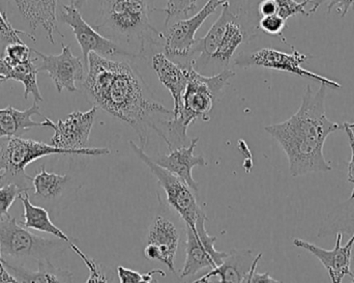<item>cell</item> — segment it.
Segmentation results:
<instances>
[{"instance_id":"b9f144b4","label":"cell","mask_w":354,"mask_h":283,"mask_svg":"<svg viewBox=\"0 0 354 283\" xmlns=\"http://www.w3.org/2000/svg\"><path fill=\"white\" fill-rule=\"evenodd\" d=\"M1 140H2V139L0 138V147H1Z\"/></svg>"},{"instance_id":"4dcf8cb0","label":"cell","mask_w":354,"mask_h":283,"mask_svg":"<svg viewBox=\"0 0 354 283\" xmlns=\"http://www.w3.org/2000/svg\"><path fill=\"white\" fill-rule=\"evenodd\" d=\"M156 274L165 277L166 273L162 270H153V271L147 272L145 274L139 273V272L134 271V270L127 269V268L120 266L118 268V275L120 278V282L122 283H140V282H158L157 280L153 278Z\"/></svg>"},{"instance_id":"d6986e66","label":"cell","mask_w":354,"mask_h":283,"mask_svg":"<svg viewBox=\"0 0 354 283\" xmlns=\"http://www.w3.org/2000/svg\"><path fill=\"white\" fill-rule=\"evenodd\" d=\"M253 255L254 251L251 249H243V250L232 249L220 266L214 268L212 271L194 282H208L214 277L220 278V282L222 283L243 282L255 259Z\"/></svg>"},{"instance_id":"d6a6232c","label":"cell","mask_w":354,"mask_h":283,"mask_svg":"<svg viewBox=\"0 0 354 283\" xmlns=\"http://www.w3.org/2000/svg\"><path fill=\"white\" fill-rule=\"evenodd\" d=\"M68 245H70V248L72 249V250L74 251V253H76L81 259H82L83 263H84L85 265H86V267L88 268L89 273L91 274H89V277L87 278V283L108 282L107 277L102 273L101 268L97 265V262L93 261V259L87 257V255H85V253H83L82 251H81L80 249L74 244V243L71 242Z\"/></svg>"},{"instance_id":"f35d334b","label":"cell","mask_w":354,"mask_h":283,"mask_svg":"<svg viewBox=\"0 0 354 283\" xmlns=\"http://www.w3.org/2000/svg\"><path fill=\"white\" fill-rule=\"evenodd\" d=\"M87 0H70L71 6L76 8L77 10H81L83 8H84L85 4H86Z\"/></svg>"},{"instance_id":"ffe728a7","label":"cell","mask_w":354,"mask_h":283,"mask_svg":"<svg viewBox=\"0 0 354 283\" xmlns=\"http://www.w3.org/2000/svg\"><path fill=\"white\" fill-rule=\"evenodd\" d=\"M35 116H43L37 102H33L32 106L26 110H18L12 106L0 108V138L22 137L30 129L46 127L45 120L35 122Z\"/></svg>"},{"instance_id":"f1b7e54d","label":"cell","mask_w":354,"mask_h":283,"mask_svg":"<svg viewBox=\"0 0 354 283\" xmlns=\"http://www.w3.org/2000/svg\"><path fill=\"white\" fill-rule=\"evenodd\" d=\"M26 191V189L19 186L16 183H8L0 187V217L8 215V211L12 203Z\"/></svg>"},{"instance_id":"8992f818","label":"cell","mask_w":354,"mask_h":283,"mask_svg":"<svg viewBox=\"0 0 354 283\" xmlns=\"http://www.w3.org/2000/svg\"><path fill=\"white\" fill-rule=\"evenodd\" d=\"M52 155H73L66 149L22 137L2 138L0 147V164L8 172L10 183H16L27 191L32 188V178L25 170L29 164L41 158Z\"/></svg>"},{"instance_id":"8fae6325","label":"cell","mask_w":354,"mask_h":283,"mask_svg":"<svg viewBox=\"0 0 354 283\" xmlns=\"http://www.w3.org/2000/svg\"><path fill=\"white\" fill-rule=\"evenodd\" d=\"M224 2L225 0H208L205 6L191 18L183 19L170 25L164 33V53L183 66L194 64L193 48L196 43V33L206 19L216 12V8Z\"/></svg>"},{"instance_id":"9a60e30c","label":"cell","mask_w":354,"mask_h":283,"mask_svg":"<svg viewBox=\"0 0 354 283\" xmlns=\"http://www.w3.org/2000/svg\"><path fill=\"white\" fill-rule=\"evenodd\" d=\"M153 69L157 74L162 84L169 91L174 99V118L180 113L183 108V98L185 95V87L189 80V66L178 64L171 58L168 57L164 52H157L153 54Z\"/></svg>"},{"instance_id":"277c9868","label":"cell","mask_w":354,"mask_h":283,"mask_svg":"<svg viewBox=\"0 0 354 283\" xmlns=\"http://www.w3.org/2000/svg\"><path fill=\"white\" fill-rule=\"evenodd\" d=\"M99 6L93 27L118 44H137L139 57H145L149 44L164 41V33L151 25L149 0H99Z\"/></svg>"},{"instance_id":"7bdbcfd3","label":"cell","mask_w":354,"mask_h":283,"mask_svg":"<svg viewBox=\"0 0 354 283\" xmlns=\"http://www.w3.org/2000/svg\"><path fill=\"white\" fill-rule=\"evenodd\" d=\"M297 1H303V0H297Z\"/></svg>"},{"instance_id":"484cf974","label":"cell","mask_w":354,"mask_h":283,"mask_svg":"<svg viewBox=\"0 0 354 283\" xmlns=\"http://www.w3.org/2000/svg\"><path fill=\"white\" fill-rule=\"evenodd\" d=\"M70 180V176L66 174L48 172L45 165H43L41 172L32 178L35 197L45 201L57 199L62 197Z\"/></svg>"},{"instance_id":"6da1fadb","label":"cell","mask_w":354,"mask_h":283,"mask_svg":"<svg viewBox=\"0 0 354 283\" xmlns=\"http://www.w3.org/2000/svg\"><path fill=\"white\" fill-rule=\"evenodd\" d=\"M89 101L132 127L140 147L149 145V133L159 134L160 126L174 110L162 105L137 69L129 62L104 57L91 52L82 82Z\"/></svg>"},{"instance_id":"8d00e7d4","label":"cell","mask_w":354,"mask_h":283,"mask_svg":"<svg viewBox=\"0 0 354 283\" xmlns=\"http://www.w3.org/2000/svg\"><path fill=\"white\" fill-rule=\"evenodd\" d=\"M247 282L250 283H260V282H264V283H270V282H280L279 280H274V278H272V276L270 275V273L268 272H266V273H258V272H254L253 274H252L251 276H250L249 278H248Z\"/></svg>"},{"instance_id":"e0dca14e","label":"cell","mask_w":354,"mask_h":283,"mask_svg":"<svg viewBox=\"0 0 354 283\" xmlns=\"http://www.w3.org/2000/svg\"><path fill=\"white\" fill-rule=\"evenodd\" d=\"M147 240V244L156 245L159 249V262L165 264L172 273H176L174 259L180 240L176 224L164 216H157L151 222Z\"/></svg>"},{"instance_id":"603a6c76","label":"cell","mask_w":354,"mask_h":283,"mask_svg":"<svg viewBox=\"0 0 354 283\" xmlns=\"http://www.w3.org/2000/svg\"><path fill=\"white\" fill-rule=\"evenodd\" d=\"M245 37L247 35L239 22V17L237 15H233L227 24L226 30L221 37L216 52L212 54L207 64L212 62L218 66H222L223 70L226 69L239 46L245 41Z\"/></svg>"},{"instance_id":"d4e9b609","label":"cell","mask_w":354,"mask_h":283,"mask_svg":"<svg viewBox=\"0 0 354 283\" xmlns=\"http://www.w3.org/2000/svg\"><path fill=\"white\" fill-rule=\"evenodd\" d=\"M354 232V199L337 207L320 226L318 237L326 238L341 232L351 236Z\"/></svg>"},{"instance_id":"83f0119b","label":"cell","mask_w":354,"mask_h":283,"mask_svg":"<svg viewBox=\"0 0 354 283\" xmlns=\"http://www.w3.org/2000/svg\"><path fill=\"white\" fill-rule=\"evenodd\" d=\"M277 2V15L288 20L290 17L297 16V15H304V16H310L308 10H306L307 4L312 3V0H276Z\"/></svg>"},{"instance_id":"2e32d148","label":"cell","mask_w":354,"mask_h":283,"mask_svg":"<svg viewBox=\"0 0 354 283\" xmlns=\"http://www.w3.org/2000/svg\"><path fill=\"white\" fill-rule=\"evenodd\" d=\"M199 137L192 139L191 143L185 147H176L169 154H162L153 160L165 170H169L183 181L194 192H198L199 185L194 180L192 170L195 166H207V161L202 155H194Z\"/></svg>"},{"instance_id":"1f68e13d","label":"cell","mask_w":354,"mask_h":283,"mask_svg":"<svg viewBox=\"0 0 354 283\" xmlns=\"http://www.w3.org/2000/svg\"><path fill=\"white\" fill-rule=\"evenodd\" d=\"M20 35H26L29 39L35 41V37L30 33H25V31L19 30V29L14 28L12 25L8 22L6 14L0 10V39L4 43H24L20 39Z\"/></svg>"},{"instance_id":"44dd1931","label":"cell","mask_w":354,"mask_h":283,"mask_svg":"<svg viewBox=\"0 0 354 283\" xmlns=\"http://www.w3.org/2000/svg\"><path fill=\"white\" fill-rule=\"evenodd\" d=\"M37 57H30L21 62H10L0 58L2 80H16L24 85V99L32 95L35 102H43L44 98L37 85Z\"/></svg>"},{"instance_id":"cb8c5ba5","label":"cell","mask_w":354,"mask_h":283,"mask_svg":"<svg viewBox=\"0 0 354 283\" xmlns=\"http://www.w3.org/2000/svg\"><path fill=\"white\" fill-rule=\"evenodd\" d=\"M19 199L22 201L23 209H24V213H23L24 221L21 222V226H24L27 230H35L37 232L51 235L68 244L72 242L71 239L51 221L49 213L44 208L37 207L31 203L27 191L23 192Z\"/></svg>"},{"instance_id":"4fadbf2b","label":"cell","mask_w":354,"mask_h":283,"mask_svg":"<svg viewBox=\"0 0 354 283\" xmlns=\"http://www.w3.org/2000/svg\"><path fill=\"white\" fill-rule=\"evenodd\" d=\"M62 46V53L57 55L44 54L35 49L31 50L37 56L39 62L37 71L39 73L45 72L49 75L58 93H62L64 89L75 93L78 89L77 82H83L86 76V66L83 60L72 53L71 46H66L64 44Z\"/></svg>"},{"instance_id":"4316f807","label":"cell","mask_w":354,"mask_h":283,"mask_svg":"<svg viewBox=\"0 0 354 283\" xmlns=\"http://www.w3.org/2000/svg\"><path fill=\"white\" fill-rule=\"evenodd\" d=\"M198 0H167L164 8H155L162 10L166 14L165 26L168 27L170 23L177 17H187L194 10L197 8Z\"/></svg>"},{"instance_id":"d590c367","label":"cell","mask_w":354,"mask_h":283,"mask_svg":"<svg viewBox=\"0 0 354 283\" xmlns=\"http://www.w3.org/2000/svg\"><path fill=\"white\" fill-rule=\"evenodd\" d=\"M258 14L261 17L272 16L277 14L276 0H262L258 4Z\"/></svg>"},{"instance_id":"ab89813d","label":"cell","mask_w":354,"mask_h":283,"mask_svg":"<svg viewBox=\"0 0 354 283\" xmlns=\"http://www.w3.org/2000/svg\"><path fill=\"white\" fill-rule=\"evenodd\" d=\"M2 83H3V80H2V78H1V71H0V85H1Z\"/></svg>"},{"instance_id":"7a4b0ae2","label":"cell","mask_w":354,"mask_h":283,"mask_svg":"<svg viewBox=\"0 0 354 283\" xmlns=\"http://www.w3.org/2000/svg\"><path fill=\"white\" fill-rule=\"evenodd\" d=\"M328 89L320 84L315 91L307 85L299 110L285 122L264 129L286 154L293 178L333 170L324 155V143L333 133L344 130V125L326 118Z\"/></svg>"},{"instance_id":"52a82bcc","label":"cell","mask_w":354,"mask_h":283,"mask_svg":"<svg viewBox=\"0 0 354 283\" xmlns=\"http://www.w3.org/2000/svg\"><path fill=\"white\" fill-rule=\"evenodd\" d=\"M97 107L93 106L88 111H75L68 114L66 120L57 122L45 118L46 127L53 129L54 134L50 145L60 149L71 152L73 155L99 156L108 155V147L91 149L88 147L89 136L95 124Z\"/></svg>"},{"instance_id":"74e56055","label":"cell","mask_w":354,"mask_h":283,"mask_svg":"<svg viewBox=\"0 0 354 283\" xmlns=\"http://www.w3.org/2000/svg\"><path fill=\"white\" fill-rule=\"evenodd\" d=\"M0 282H18L16 278L4 267L1 259H0Z\"/></svg>"},{"instance_id":"e575fe53","label":"cell","mask_w":354,"mask_h":283,"mask_svg":"<svg viewBox=\"0 0 354 283\" xmlns=\"http://www.w3.org/2000/svg\"><path fill=\"white\" fill-rule=\"evenodd\" d=\"M344 125V131L346 132L349 139V145L351 149V159L347 165V180L353 185V191H351V199H354V122H343Z\"/></svg>"},{"instance_id":"ba28073f","label":"cell","mask_w":354,"mask_h":283,"mask_svg":"<svg viewBox=\"0 0 354 283\" xmlns=\"http://www.w3.org/2000/svg\"><path fill=\"white\" fill-rule=\"evenodd\" d=\"M131 149L137 157L147 166L157 178L160 186L163 188L167 197L168 203L176 210L179 217L189 226H195L196 220L204 213L198 205L194 191L183 182L181 179L169 170L158 165L153 158L145 153V149L137 145L134 141H130Z\"/></svg>"},{"instance_id":"5bb4252c","label":"cell","mask_w":354,"mask_h":283,"mask_svg":"<svg viewBox=\"0 0 354 283\" xmlns=\"http://www.w3.org/2000/svg\"><path fill=\"white\" fill-rule=\"evenodd\" d=\"M336 237V246L332 250H326L314 243L301 239H295L293 244L299 248L309 251L316 259H319L320 263L328 271L330 280L334 283H340L346 276H353L351 273V263L354 245V232L345 246H342L343 234L338 232Z\"/></svg>"},{"instance_id":"30bf717a","label":"cell","mask_w":354,"mask_h":283,"mask_svg":"<svg viewBox=\"0 0 354 283\" xmlns=\"http://www.w3.org/2000/svg\"><path fill=\"white\" fill-rule=\"evenodd\" d=\"M59 19L62 22L72 28L75 37L80 45L83 62L86 69L88 66V55L91 52H95V53L107 58L139 57L138 54L124 49L120 46V44L108 39L105 35L100 33L95 27L91 26L88 23L85 22L84 19L81 16L80 10H77L71 4L62 6Z\"/></svg>"},{"instance_id":"f546056e","label":"cell","mask_w":354,"mask_h":283,"mask_svg":"<svg viewBox=\"0 0 354 283\" xmlns=\"http://www.w3.org/2000/svg\"><path fill=\"white\" fill-rule=\"evenodd\" d=\"M285 27H286V20L281 18L277 14L272 15V16L261 17L259 22H258V28L261 29L266 35L280 37L285 44L289 45L288 42L283 35Z\"/></svg>"},{"instance_id":"60d3db41","label":"cell","mask_w":354,"mask_h":283,"mask_svg":"<svg viewBox=\"0 0 354 283\" xmlns=\"http://www.w3.org/2000/svg\"><path fill=\"white\" fill-rule=\"evenodd\" d=\"M353 261H354V257H353ZM351 278H353V280H351V282L354 283V274H353V277H351Z\"/></svg>"},{"instance_id":"5b68a950","label":"cell","mask_w":354,"mask_h":283,"mask_svg":"<svg viewBox=\"0 0 354 283\" xmlns=\"http://www.w3.org/2000/svg\"><path fill=\"white\" fill-rule=\"evenodd\" d=\"M64 243L28 232L10 214L0 217V257L6 261H51L52 257L64 250Z\"/></svg>"},{"instance_id":"836d02e7","label":"cell","mask_w":354,"mask_h":283,"mask_svg":"<svg viewBox=\"0 0 354 283\" xmlns=\"http://www.w3.org/2000/svg\"><path fill=\"white\" fill-rule=\"evenodd\" d=\"M328 2V12H332V8L338 6V12L341 18H344L348 14L349 10H354V0H312V8L308 10L309 15L313 14L317 10V8L324 2Z\"/></svg>"},{"instance_id":"7c38bea8","label":"cell","mask_w":354,"mask_h":283,"mask_svg":"<svg viewBox=\"0 0 354 283\" xmlns=\"http://www.w3.org/2000/svg\"><path fill=\"white\" fill-rule=\"evenodd\" d=\"M206 220L207 218L203 213L197 218L195 226L185 224V261L180 272L181 280L195 275L200 270L218 267L228 255V253L214 248L216 237L208 235Z\"/></svg>"},{"instance_id":"9c48e42d","label":"cell","mask_w":354,"mask_h":283,"mask_svg":"<svg viewBox=\"0 0 354 283\" xmlns=\"http://www.w3.org/2000/svg\"><path fill=\"white\" fill-rule=\"evenodd\" d=\"M292 52L280 51V50L272 49V48H263L257 50L249 55L239 56L235 60V66L239 68H251V66H260V68L270 69V70L281 71V72L290 73L303 78L311 79L317 81L320 84H326L328 89H342L341 83L332 80L328 77L316 74L311 71L304 69L301 64L308 62L311 56L301 53L295 47H291Z\"/></svg>"},{"instance_id":"7402d4cb","label":"cell","mask_w":354,"mask_h":283,"mask_svg":"<svg viewBox=\"0 0 354 283\" xmlns=\"http://www.w3.org/2000/svg\"><path fill=\"white\" fill-rule=\"evenodd\" d=\"M1 259L4 267L16 278L18 282H73L74 276L68 270L60 269L52 264V261L45 259L37 263V270L27 269L19 264L10 263L6 259Z\"/></svg>"},{"instance_id":"ac0fdd59","label":"cell","mask_w":354,"mask_h":283,"mask_svg":"<svg viewBox=\"0 0 354 283\" xmlns=\"http://www.w3.org/2000/svg\"><path fill=\"white\" fill-rule=\"evenodd\" d=\"M18 6L19 12L23 18L28 22L33 30L41 27L47 33L48 39L55 44L54 31L56 30V10L57 0H14Z\"/></svg>"},{"instance_id":"3957f363","label":"cell","mask_w":354,"mask_h":283,"mask_svg":"<svg viewBox=\"0 0 354 283\" xmlns=\"http://www.w3.org/2000/svg\"><path fill=\"white\" fill-rule=\"evenodd\" d=\"M235 73L226 68L212 76H205L196 70L194 64L189 66V80L183 98V108L178 116L164 120L160 127L159 136L167 143L169 151L191 143L187 128L198 118L209 120L214 103L224 95L229 81Z\"/></svg>"}]
</instances>
